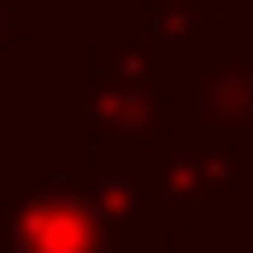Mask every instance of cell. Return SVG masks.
Masks as SVG:
<instances>
[{"instance_id": "8fae6325", "label": "cell", "mask_w": 253, "mask_h": 253, "mask_svg": "<svg viewBox=\"0 0 253 253\" xmlns=\"http://www.w3.org/2000/svg\"><path fill=\"white\" fill-rule=\"evenodd\" d=\"M248 224H253V200H248Z\"/></svg>"}, {"instance_id": "6da1fadb", "label": "cell", "mask_w": 253, "mask_h": 253, "mask_svg": "<svg viewBox=\"0 0 253 253\" xmlns=\"http://www.w3.org/2000/svg\"><path fill=\"white\" fill-rule=\"evenodd\" d=\"M59 118L88 129V147L124 159L189 141V47L159 36H94L88 83L59 94Z\"/></svg>"}, {"instance_id": "7a4b0ae2", "label": "cell", "mask_w": 253, "mask_h": 253, "mask_svg": "<svg viewBox=\"0 0 253 253\" xmlns=\"http://www.w3.org/2000/svg\"><path fill=\"white\" fill-rule=\"evenodd\" d=\"M118 236L94 212L83 171H12L0 183V253H112Z\"/></svg>"}, {"instance_id": "9c48e42d", "label": "cell", "mask_w": 253, "mask_h": 253, "mask_svg": "<svg viewBox=\"0 0 253 253\" xmlns=\"http://www.w3.org/2000/svg\"><path fill=\"white\" fill-rule=\"evenodd\" d=\"M36 18H88L94 12V0H24Z\"/></svg>"}, {"instance_id": "52a82bcc", "label": "cell", "mask_w": 253, "mask_h": 253, "mask_svg": "<svg viewBox=\"0 0 253 253\" xmlns=\"http://www.w3.org/2000/svg\"><path fill=\"white\" fill-rule=\"evenodd\" d=\"M200 165H206V200H224V206L253 200V141H206Z\"/></svg>"}, {"instance_id": "8992f818", "label": "cell", "mask_w": 253, "mask_h": 253, "mask_svg": "<svg viewBox=\"0 0 253 253\" xmlns=\"http://www.w3.org/2000/svg\"><path fill=\"white\" fill-rule=\"evenodd\" d=\"M147 36L177 42V47H200L224 36V0H141Z\"/></svg>"}, {"instance_id": "ba28073f", "label": "cell", "mask_w": 253, "mask_h": 253, "mask_svg": "<svg viewBox=\"0 0 253 253\" xmlns=\"http://www.w3.org/2000/svg\"><path fill=\"white\" fill-rule=\"evenodd\" d=\"M42 30V18L24 6V0H0V65L12 59V47H30Z\"/></svg>"}, {"instance_id": "30bf717a", "label": "cell", "mask_w": 253, "mask_h": 253, "mask_svg": "<svg viewBox=\"0 0 253 253\" xmlns=\"http://www.w3.org/2000/svg\"><path fill=\"white\" fill-rule=\"evenodd\" d=\"M112 253H165V248H135V242H118Z\"/></svg>"}, {"instance_id": "3957f363", "label": "cell", "mask_w": 253, "mask_h": 253, "mask_svg": "<svg viewBox=\"0 0 253 253\" xmlns=\"http://www.w3.org/2000/svg\"><path fill=\"white\" fill-rule=\"evenodd\" d=\"M189 141H253V36L189 47Z\"/></svg>"}, {"instance_id": "5b68a950", "label": "cell", "mask_w": 253, "mask_h": 253, "mask_svg": "<svg viewBox=\"0 0 253 253\" xmlns=\"http://www.w3.org/2000/svg\"><path fill=\"white\" fill-rule=\"evenodd\" d=\"M147 177H153L159 200H165L177 236L194 230V218H200V206H206V165H200V147H194V141L153 147V153H147Z\"/></svg>"}, {"instance_id": "277c9868", "label": "cell", "mask_w": 253, "mask_h": 253, "mask_svg": "<svg viewBox=\"0 0 253 253\" xmlns=\"http://www.w3.org/2000/svg\"><path fill=\"white\" fill-rule=\"evenodd\" d=\"M83 189L94 200V212L106 218V230L118 242H135V248H165L171 253V212L147 177V159H124V153H100L88 147V165H83Z\"/></svg>"}]
</instances>
